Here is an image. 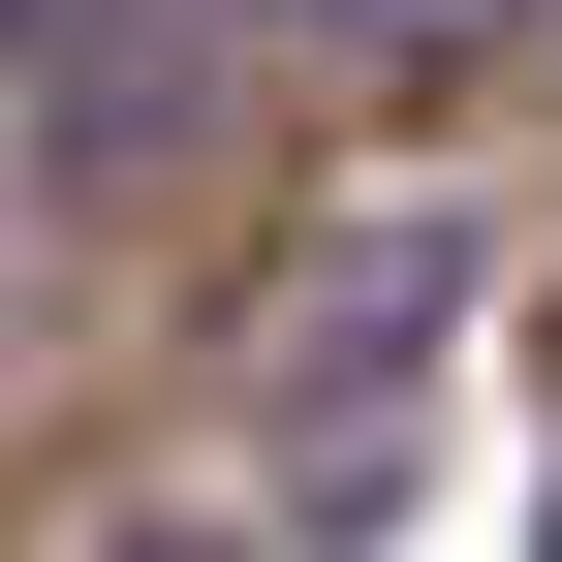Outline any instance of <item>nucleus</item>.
<instances>
[{
    "mask_svg": "<svg viewBox=\"0 0 562 562\" xmlns=\"http://www.w3.org/2000/svg\"><path fill=\"white\" fill-rule=\"evenodd\" d=\"M531 562H562V531H531Z\"/></svg>",
    "mask_w": 562,
    "mask_h": 562,
    "instance_id": "39448f33",
    "label": "nucleus"
},
{
    "mask_svg": "<svg viewBox=\"0 0 562 562\" xmlns=\"http://www.w3.org/2000/svg\"><path fill=\"white\" fill-rule=\"evenodd\" d=\"M0 32H63V0H0Z\"/></svg>",
    "mask_w": 562,
    "mask_h": 562,
    "instance_id": "20e7f679",
    "label": "nucleus"
},
{
    "mask_svg": "<svg viewBox=\"0 0 562 562\" xmlns=\"http://www.w3.org/2000/svg\"><path fill=\"white\" fill-rule=\"evenodd\" d=\"M125 562H281V531H125Z\"/></svg>",
    "mask_w": 562,
    "mask_h": 562,
    "instance_id": "7ed1b4c3",
    "label": "nucleus"
},
{
    "mask_svg": "<svg viewBox=\"0 0 562 562\" xmlns=\"http://www.w3.org/2000/svg\"><path fill=\"white\" fill-rule=\"evenodd\" d=\"M281 63H469V32H531V0H250Z\"/></svg>",
    "mask_w": 562,
    "mask_h": 562,
    "instance_id": "f03ea898",
    "label": "nucleus"
},
{
    "mask_svg": "<svg viewBox=\"0 0 562 562\" xmlns=\"http://www.w3.org/2000/svg\"><path fill=\"white\" fill-rule=\"evenodd\" d=\"M438 281H469V220H344V250H313V313H281V438L375 469V438H406V375H438Z\"/></svg>",
    "mask_w": 562,
    "mask_h": 562,
    "instance_id": "f257e3e1",
    "label": "nucleus"
}]
</instances>
